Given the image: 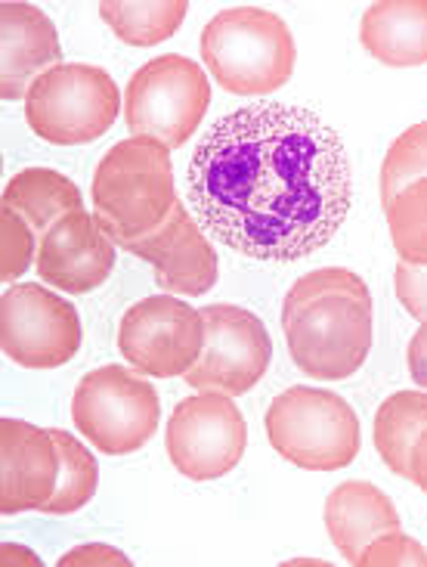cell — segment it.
<instances>
[{
    "label": "cell",
    "instance_id": "cell-30",
    "mask_svg": "<svg viewBox=\"0 0 427 567\" xmlns=\"http://www.w3.org/2000/svg\"><path fill=\"white\" fill-rule=\"evenodd\" d=\"M409 481L418 484V491L427 493V429L418 434V441L413 446V456H409Z\"/></svg>",
    "mask_w": 427,
    "mask_h": 567
},
{
    "label": "cell",
    "instance_id": "cell-25",
    "mask_svg": "<svg viewBox=\"0 0 427 567\" xmlns=\"http://www.w3.org/2000/svg\"><path fill=\"white\" fill-rule=\"evenodd\" d=\"M38 243L41 239L15 212L10 208L0 212V279H3V286L7 282L15 286V279L29 270L31 261H38Z\"/></svg>",
    "mask_w": 427,
    "mask_h": 567
},
{
    "label": "cell",
    "instance_id": "cell-1",
    "mask_svg": "<svg viewBox=\"0 0 427 567\" xmlns=\"http://www.w3.org/2000/svg\"><path fill=\"white\" fill-rule=\"evenodd\" d=\"M192 217L220 246L291 264L325 248L353 208L344 140L316 112L254 103L220 115L186 171Z\"/></svg>",
    "mask_w": 427,
    "mask_h": 567
},
{
    "label": "cell",
    "instance_id": "cell-10",
    "mask_svg": "<svg viewBox=\"0 0 427 567\" xmlns=\"http://www.w3.org/2000/svg\"><path fill=\"white\" fill-rule=\"evenodd\" d=\"M84 341L77 310L56 291L15 282L0 298V351L22 369H56Z\"/></svg>",
    "mask_w": 427,
    "mask_h": 567
},
{
    "label": "cell",
    "instance_id": "cell-28",
    "mask_svg": "<svg viewBox=\"0 0 427 567\" xmlns=\"http://www.w3.org/2000/svg\"><path fill=\"white\" fill-rule=\"evenodd\" d=\"M62 567L72 565H131V558H124L118 549H108V546H81V549H72V553L60 558Z\"/></svg>",
    "mask_w": 427,
    "mask_h": 567
},
{
    "label": "cell",
    "instance_id": "cell-26",
    "mask_svg": "<svg viewBox=\"0 0 427 567\" xmlns=\"http://www.w3.org/2000/svg\"><path fill=\"white\" fill-rule=\"evenodd\" d=\"M427 567V549L418 539L406 537L403 530H390L372 539L353 567Z\"/></svg>",
    "mask_w": 427,
    "mask_h": 567
},
{
    "label": "cell",
    "instance_id": "cell-2",
    "mask_svg": "<svg viewBox=\"0 0 427 567\" xmlns=\"http://www.w3.org/2000/svg\"><path fill=\"white\" fill-rule=\"evenodd\" d=\"M282 332L294 367L316 382L356 375L372 351V291L347 267L304 274L282 301Z\"/></svg>",
    "mask_w": 427,
    "mask_h": 567
},
{
    "label": "cell",
    "instance_id": "cell-6",
    "mask_svg": "<svg viewBox=\"0 0 427 567\" xmlns=\"http://www.w3.org/2000/svg\"><path fill=\"white\" fill-rule=\"evenodd\" d=\"M122 112L115 78L100 65L62 62L31 84L25 122L53 146H81L106 134Z\"/></svg>",
    "mask_w": 427,
    "mask_h": 567
},
{
    "label": "cell",
    "instance_id": "cell-4",
    "mask_svg": "<svg viewBox=\"0 0 427 567\" xmlns=\"http://www.w3.org/2000/svg\"><path fill=\"white\" fill-rule=\"evenodd\" d=\"M201 60L236 96H260L289 84L298 47L282 16L260 7L220 10L201 31Z\"/></svg>",
    "mask_w": 427,
    "mask_h": 567
},
{
    "label": "cell",
    "instance_id": "cell-17",
    "mask_svg": "<svg viewBox=\"0 0 427 567\" xmlns=\"http://www.w3.org/2000/svg\"><path fill=\"white\" fill-rule=\"evenodd\" d=\"M325 527L337 553L347 558V565H356V558L372 539L390 530H403V522L390 496L375 484L344 481L325 499Z\"/></svg>",
    "mask_w": 427,
    "mask_h": 567
},
{
    "label": "cell",
    "instance_id": "cell-15",
    "mask_svg": "<svg viewBox=\"0 0 427 567\" xmlns=\"http://www.w3.org/2000/svg\"><path fill=\"white\" fill-rule=\"evenodd\" d=\"M60 477V450L53 431L19 419L0 422V512L19 515L50 503Z\"/></svg>",
    "mask_w": 427,
    "mask_h": 567
},
{
    "label": "cell",
    "instance_id": "cell-5",
    "mask_svg": "<svg viewBox=\"0 0 427 567\" xmlns=\"http://www.w3.org/2000/svg\"><path fill=\"white\" fill-rule=\"evenodd\" d=\"M263 425L279 460L306 472L347 468L363 446L360 415L351 403L335 391L310 384L282 391L270 403Z\"/></svg>",
    "mask_w": 427,
    "mask_h": 567
},
{
    "label": "cell",
    "instance_id": "cell-23",
    "mask_svg": "<svg viewBox=\"0 0 427 567\" xmlns=\"http://www.w3.org/2000/svg\"><path fill=\"white\" fill-rule=\"evenodd\" d=\"M390 243L399 261L413 267H427V177L406 186L397 199L384 208Z\"/></svg>",
    "mask_w": 427,
    "mask_h": 567
},
{
    "label": "cell",
    "instance_id": "cell-9",
    "mask_svg": "<svg viewBox=\"0 0 427 567\" xmlns=\"http://www.w3.org/2000/svg\"><path fill=\"white\" fill-rule=\"evenodd\" d=\"M170 465L189 481H217L244 456L248 425L229 394L199 391L174 406L165 431Z\"/></svg>",
    "mask_w": 427,
    "mask_h": 567
},
{
    "label": "cell",
    "instance_id": "cell-16",
    "mask_svg": "<svg viewBox=\"0 0 427 567\" xmlns=\"http://www.w3.org/2000/svg\"><path fill=\"white\" fill-rule=\"evenodd\" d=\"M0 100H25L38 78L62 65L60 31L31 3H0Z\"/></svg>",
    "mask_w": 427,
    "mask_h": 567
},
{
    "label": "cell",
    "instance_id": "cell-7",
    "mask_svg": "<svg viewBox=\"0 0 427 567\" xmlns=\"http://www.w3.org/2000/svg\"><path fill=\"white\" fill-rule=\"evenodd\" d=\"M72 422L100 453L127 456L153 441L162 422V400L155 384L112 363L81 379L72 398Z\"/></svg>",
    "mask_w": 427,
    "mask_h": 567
},
{
    "label": "cell",
    "instance_id": "cell-24",
    "mask_svg": "<svg viewBox=\"0 0 427 567\" xmlns=\"http://www.w3.org/2000/svg\"><path fill=\"white\" fill-rule=\"evenodd\" d=\"M427 177V122L406 127L382 162V208L397 199L406 186Z\"/></svg>",
    "mask_w": 427,
    "mask_h": 567
},
{
    "label": "cell",
    "instance_id": "cell-21",
    "mask_svg": "<svg viewBox=\"0 0 427 567\" xmlns=\"http://www.w3.org/2000/svg\"><path fill=\"white\" fill-rule=\"evenodd\" d=\"M189 3L186 0H103L100 16L112 34L131 47H155L174 38L184 25Z\"/></svg>",
    "mask_w": 427,
    "mask_h": 567
},
{
    "label": "cell",
    "instance_id": "cell-14",
    "mask_svg": "<svg viewBox=\"0 0 427 567\" xmlns=\"http://www.w3.org/2000/svg\"><path fill=\"white\" fill-rule=\"evenodd\" d=\"M115 243L91 212L65 215L38 243L34 270L46 286L65 295H87L100 289L115 270Z\"/></svg>",
    "mask_w": 427,
    "mask_h": 567
},
{
    "label": "cell",
    "instance_id": "cell-3",
    "mask_svg": "<svg viewBox=\"0 0 427 567\" xmlns=\"http://www.w3.org/2000/svg\"><path fill=\"white\" fill-rule=\"evenodd\" d=\"M93 215L115 239L153 233L177 205L170 150L153 137L115 143L93 171Z\"/></svg>",
    "mask_w": 427,
    "mask_h": 567
},
{
    "label": "cell",
    "instance_id": "cell-20",
    "mask_svg": "<svg viewBox=\"0 0 427 567\" xmlns=\"http://www.w3.org/2000/svg\"><path fill=\"white\" fill-rule=\"evenodd\" d=\"M427 429V391H397L384 400L375 415V450L384 465L409 477V456L418 434Z\"/></svg>",
    "mask_w": 427,
    "mask_h": 567
},
{
    "label": "cell",
    "instance_id": "cell-27",
    "mask_svg": "<svg viewBox=\"0 0 427 567\" xmlns=\"http://www.w3.org/2000/svg\"><path fill=\"white\" fill-rule=\"evenodd\" d=\"M394 289L403 310L418 322H427V267L399 261L394 270Z\"/></svg>",
    "mask_w": 427,
    "mask_h": 567
},
{
    "label": "cell",
    "instance_id": "cell-12",
    "mask_svg": "<svg viewBox=\"0 0 427 567\" xmlns=\"http://www.w3.org/2000/svg\"><path fill=\"white\" fill-rule=\"evenodd\" d=\"M205 348L196 367L186 372V384L196 391H217L242 398L267 375L273 360V341L258 313L236 305H208Z\"/></svg>",
    "mask_w": 427,
    "mask_h": 567
},
{
    "label": "cell",
    "instance_id": "cell-29",
    "mask_svg": "<svg viewBox=\"0 0 427 567\" xmlns=\"http://www.w3.org/2000/svg\"><path fill=\"white\" fill-rule=\"evenodd\" d=\"M406 363H409V375L415 384H421L427 391V322H421V329L415 332L406 351Z\"/></svg>",
    "mask_w": 427,
    "mask_h": 567
},
{
    "label": "cell",
    "instance_id": "cell-11",
    "mask_svg": "<svg viewBox=\"0 0 427 567\" xmlns=\"http://www.w3.org/2000/svg\"><path fill=\"white\" fill-rule=\"evenodd\" d=\"M205 348V317L174 295L143 298L122 317L118 351L153 379H177L199 363Z\"/></svg>",
    "mask_w": 427,
    "mask_h": 567
},
{
    "label": "cell",
    "instance_id": "cell-8",
    "mask_svg": "<svg viewBox=\"0 0 427 567\" xmlns=\"http://www.w3.org/2000/svg\"><path fill=\"white\" fill-rule=\"evenodd\" d=\"M211 106V84L199 62L180 53L149 60L124 91V122L134 137H153L180 150L199 131Z\"/></svg>",
    "mask_w": 427,
    "mask_h": 567
},
{
    "label": "cell",
    "instance_id": "cell-13",
    "mask_svg": "<svg viewBox=\"0 0 427 567\" xmlns=\"http://www.w3.org/2000/svg\"><path fill=\"white\" fill-rule=\"evenodd\" d=\"M115 246L153 264L158 286L170 295L201 298L217 286V251L199 220L180 202L153 233L115 239Z\"/></svg>",
    "mask_w": 427,
    "mask_h": 567
},
{
    "label": "cell",
    "instance_id": "cell-22",
    "mask_svg": "<svg viewBox=\"0 0 427 567\" xmlns=\"http://www.w3.org/2000/svg\"><path fill=\"white\" fill-rule=\"evenodd\" d=\"M53 441H56V450H60V477H56V491L50 496V503L41 512H46V515H72V512H81L93 499L96 484H100V468H96L91 450L81 444L75 434L56 429Z\"/></svg>",
    "mask_w": 427,
    "mask_h": 567
},
{
    "label": "cell",
    "instance_id": "cell-19",
    "mask_svg": "<svg viewBox=\"0 0 427 567\" xmlns=\"http://www.w3.org/2000/svg\"><path fill=\"white\" fill-rule=\"evenodd\" d=\"M3 208L15 212L41 239L65 215L84 212V199L81 189L60 171L25 168L13 174L10 184L3 186Z\"/></svg>",
    "mask_w": 427,
    "mask_h": 567
},
{
    "label": "cell",
    "instance_id": "cell-31",
    "mask_svg": "<svg viewBox=\"0 0 427 567\" xmlns=\"http://www.w3.org/2000/svg\"><path fill=\"white\" fill-rule=\"evenodd\" d=\"M13 561H25V565H41L38 555L29 549H15V546H3V565H13Z\"/></svg>",
    "mask_w": 427,
    "mask_h": 567
},
{
    "label": "cell",
    "instance_id": "cell-18",
    "mask_svg": "<svg viewBox=\"0 0 427 567\" xmlns=\"http://www.w3.org/2000/svg\"><path fill=\"white\" fill-rule=\"evenodd\" d=\"M360 41L390 69L427 62V0H382L363 13Z\"/></svg>",
    "mask_w": 427,
    "mask_h": 567
}]
</instances>
